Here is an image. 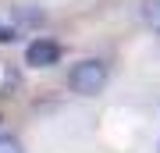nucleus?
Returning a JSON list of instances; mask_svg holds the SVG:
<instances>
[{
    "label": "nucleus",
    "instance_id": "1",
    "mask_svg": "<svg viewBox=\"0 0 160 153\" xmlns=\"http://www.w3.org/2000/svg\"><path fill=\"white\" fill-rule=\"evenodd\" d=\"M68 85L71 93H78V96H100L103 89H107V64L100 61V57H86V61H78L68 75Z\"/></svg>",
    "mask_w": 160,
    "mask_h": 153
},
{
    "label": "nucleus",
    "instance_id": "2",
    "mask_svg": "<svg viewBox=\"0 0 160 153\" xmlns=\"http://www.w3.org/2000/svg\"><path fill=\"white\" fill-rule=\"evenodd\" d=\"M61 61V43L53 39H32L25 46V64L29 68H53Z\"/></svg>",
    "mask_w": 160,
    "mask_h": 153
},
{
    "label": "nucleus",
    "instance_id": "3",
    "mask_svg": "<svg viewBox=\"0 0 160 153\" xmlns=\"http://www.w3.org/2000/svg\"><path fill=\"white\" fill-rule=\"evenodd\" d=\"M142 18L153 32H160V0H142Z\"/></svg>",
    "mask_w": 160,
    "mask_h": 153
},
{
    "label": "nucleus",
    "instance_id": "4",
    "mask_svg": "<svg viewBox=\"0 0 160 153\" xmlns=\"http://www.w3.org/2000/svg\"><path fill=\"white\" fill-rule=\"evenodd\" d=\"M0 153H25V146L14 135H0Z\"/></svg>",
    "mask_w": 160,
    "mask_h": 153
},
{
    "label": "nucleus",
    "instance_id": "5",
    "mask_svg": "<svg viewBox=\"0 0 160 153\" xmlns=\"http://www.w3.org/2000/svg\"><path fill=\"white\" fill-rule=\"evenodd\" d=\"M18 39V28L11 25V28H7V25H0V43H14Z\"/></svg>",
    "mask_w": 160,
    "mask_h": 153
},
{
    "label": "nucleus",
    "instance_id": "6",
    "mask_svg": "<svg viewBox=\"0 0 160 153\" xmlns=\"http://www.w3.org/2000/svg\"><path fill=\"white\" fill-rule=\"evenodd\" d=\"M157 153H160V146H157Z\"/></svg>",
    "mask_w": 160,
    "mask_h": 153
}]
</instances>
